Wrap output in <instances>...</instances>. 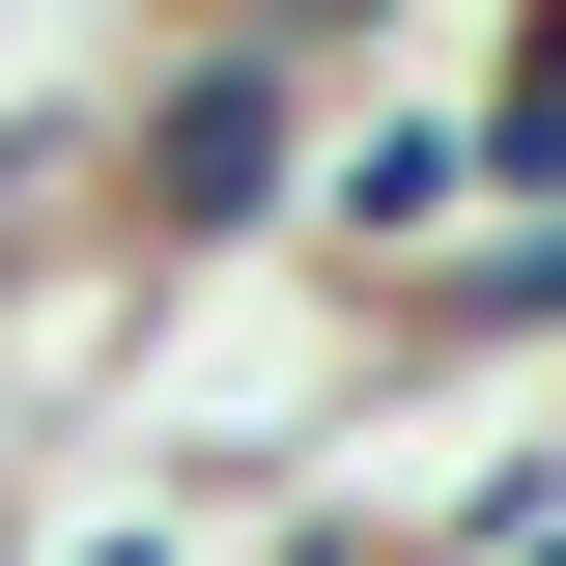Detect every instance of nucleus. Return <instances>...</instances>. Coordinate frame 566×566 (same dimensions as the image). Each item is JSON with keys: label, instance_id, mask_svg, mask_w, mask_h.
I'll return each mask as SVG.
<instances>
[{"label": "nucleus", "instance_id": "f257e3e1", "mask_svg": "<svg viewBox=\"0 0 566 566\" xmlns=\"http://www.w3.org/2000/svg\"><path fill=\"white\" fill-rule=\"evenodd\" d=\"M312 142H340V85H283V57H227V29H170V57L114 85V255H142V283L283 255V227H312Z\"/></svg>", "mask_w": 566, "mask_h": 566}, {"label": "nucleus", "instance_id": "f03ea898", "mask_svg": "<svg viewBox=\"0 0 566 566\" xmlns=\"http://www.w3.org/2000/svg\"><path fill=\"white\" fill-rule=\"evenodd\" d=\"M453 227H482V114H340L312 142V255L340 283H424Z\"/></svg>", "mask_w": 566, "mask_h": 566}, {"label": "nucleus", "instance_id": "7ed1b4c3", "mask_svg": "<svg viewBox=\"0 0 566 566\" xmlns=\"http://www.w3.org/2000/svg\"><path fill=\"white\" fill-rule=\"evenodd\" d=\"M397 312H424V340H482V368H510V340H566V199H482Z\"/></svg>", "mask_w": 566, "mask_h": 566}, {"label": "nucleus", "instance_id": "20e7f679", "mask_svg": "<svg viewBox=\"0 0 566 566\" xmlns=\"http://www.w3.org/2000/svg\"><path fill=\"white\" fill-rule=\"evenodd\" d=\"M482 199H566V0H510V85H482Z\"/></svg>", "mask_w": 566, "mask_h": 566}, {"label": "nucleus", "instance_id": "39448f33", "mask_svg": "<svg viewBox=\"0 0 566 566\" xmlns=\"http://www.w3.org/2000/svg\"><path fill=\"white\" fill-rule=\"evenodd\" d=\"M227 57H283V85H340V29H397V0H199Z\"/></svg>", "mask_w": 566, "mask_h": 566}, {"label": "nucleus", "instance_id": "423d86ee", "mask_svg": "<svg viewBox=\"0 0 566 566\" xmlns=\"http://www.w3.org/2000/svg\"><path fill=\"white\" fill-rule=\"evenodd\" d=\"M57 566H199V538H170V510H142V538H57Z\"/></svg>", "mask_w": 566, "mask_h": 566}, {"label": "nucleus", "instance_id": "0eeeda50", "mask_svg": "<svg viewBox=\"0 0 566 566\" xmlns=\"http://www.w3.org/2000/svg\"><path fill=\"white\" fill-rule=\"evenodd\" d=\"M0 566H29V510H0Z\"/></svg>", "mask_w": 566, "mask_h": 566}]
</instances>
